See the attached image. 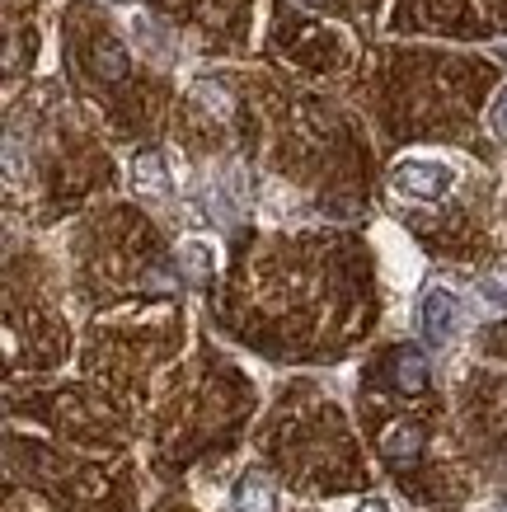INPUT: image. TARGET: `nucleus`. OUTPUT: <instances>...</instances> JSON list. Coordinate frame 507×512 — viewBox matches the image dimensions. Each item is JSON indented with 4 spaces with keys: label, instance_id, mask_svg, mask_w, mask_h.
Returning a JSON list of instances; mask_svg holds the SVG:
<instances>
[{
    "label": "nucleus",
    "instance_id": "obj_1",
    "mask_svg": "<svg viewBox=\"0 0 507 512\" xmlns=\"http://www.w3.org/2000/svg\"><path fill=\"white\" fill-rule=\"evenodd\" d=\"M390 184L400 188L404 198H418V202H437L451 193V184H456V170L451 165H442V160H400L395 165V174H390Z\"/></svg>",
    "mask_w": 507,
    "mask_h": 512
},
{
    "label": "nucleus",
    "instance_id": "obj_2",
    "mask_svg": "<svg viewBox=\"0 0 507 512\" xmlns=\"http://www.w3.org/2000/svg\"><path fill=\"white\" fill-rule=\"evenodd\" d=\"M461 325H465L461 296L446 292V287H432V292L423 296V306H418V329H423V339L446 348V343L461 334Z\"/></svg>",
    "mask_w": 507,
    "mask_h": 512
},
{
    "label": "nucleus",
    "instance_id": "obj_3",
    "mask_svg": "<svg viewBox=\"0 0 507 512\" xmlns=\"http://www.w3.org/2000/svg\"><path fill=\"white\" fill-rule=\"evenodd\" d=\"M423 428L418 423H390L381 433V456L385 461H395V466H409V461H418L423 456Z\"/></svg>",
    "mask_w": 507,
    "mask_h": 512
},
{
    "label": "nucleus",
    "instance_id": "obj_4",
    "mask_svg": "<svg viewBox=\"0 0 507 512\" xmlns=\"http://www.w3.org/2000/svg\"><path fill=\"white\" fill-rule=\"evenodd\" d=\"M390 372H395V386L404 395H418V390H428V357L418 353V348H400L395 362H390Z\"/></svg>",
    "mask_w": 507,
    "mask_h": 512
},
{
    "label": "nucleus",
    "instance_id": "obj_5",
    "mask_svg": "<svg viewBox=\"0 0 507 512\" xmlns=\"http://www.w3.org/2000/svg\"><path fill=\"white\" fill-rule=\"evenodd\" d=\"M132 188L137 193H165L169 188V170L160 160V151H137L132 156Z\"/></svg>",
    "mask_w": 507,
    "mask_h": 512
},
{
    "label": "nucleus",
    "instance_id": "obj_6",
    "mask_svg": "<svg viewBox=\"0 0 507 512\" xmlns=\"http://www.w3.org/2000/svg\"><path fill=\"white\" fill-rule=\"evenodd\" d=\"M235 508L240 512H277V494L268 475H245L235 484Z\"/></svg>",
    "mask_w": 507,
    "mask_h": 512
},
{
    "label": "nucleus",
    "instance_id": "obj_7",
    "mask_svg": "<svg viewBox=\"0 0 507 512\" xmlns=\"http://www.w3.org/2000/svg\"><path fill=\"white\" fill-rule=\"evenodd\" d=\"M184 268H188V278L202 282L207 278V268H212V249L202 245V240H188L184 245Z\"/></svg>",
    "mask_w": 507,
    "mask_h": 512
},
{
    "label": "nucleus",
    "instance_id": "obj_8",
    "mask_svg": "<svg viewBox=\"0 0 507 512\" xmlns=\"http://www.w3.org/2000/svg\"><path fill=\"white\" fill-rule=\"evenodd\" d=\"M484 123H489V137H493V141H507V85L493 94L489 118H484Z\"/></svg>",
    "mask_w": 507,
    "mask_h": 512
},
{
    "label": "nucleus",
    "instance_id": "obj_9",
    "mask_svg": "<svg viewBox=\"0 0 507 512\" xmlns=\"http://www.w3.org/2000/svg\"><path fill=\"white\" fill-rule=\"evenodd\" d=\"M479 292L489 296V301H498V306H507V264H498L489 273V278L479 282Z\"/></svg>",
    "mask_w": 507,
    "mask_h": 512
},
{
    "label": "nucleus",
    "instance_id": "obj_10",
    "mask_svg": "<svg viewBox=\"0 0 507 512\" xmlns=\"http://www.w3.org/2000/svg\"><path fill=\"white\" fill-rule=\"evenodd\" d=\"M357 512H390V508H385L381 498H367V503H357Z\"/></svg>",
    "mask_w": 507,
    "mask_h": 512
},
{
    "label": "nucleus",
    "instance_id": "obj_11",
    "mask_svg": "<svg viewBox=\"0 0 507 512\" xmlns=\"http://www.w3.org/2000/svg\"><path fill=\"white\" fill-rule=\"evenodd\" d=\"M503 512H507V508H503Z\"/></svg>",
    "mask_w": 507,
    "mask_h": 512
}]
</instances>
